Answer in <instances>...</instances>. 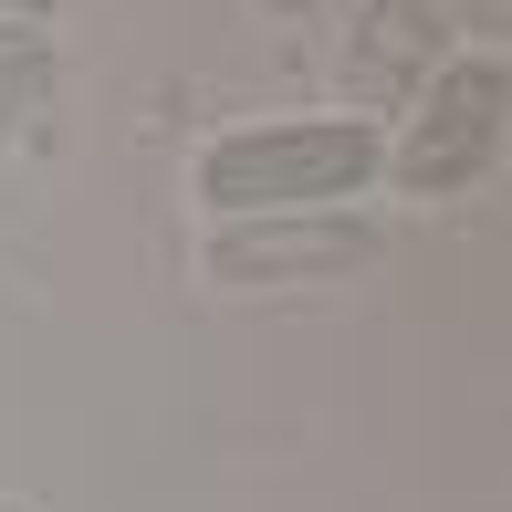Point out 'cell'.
<instances>
[{"instance_id": "1", "label": "cell", "mask_w": 512, "mask_h": 512, "mask_svg": "<svg viewBox=\"0 0 512 512\" xmlns=\"http://www.w3.org/2000/svg\"><path fill=\"white\" fill-rule=\"evenodd\" d=\"M387 178V126L324 115H241L189 157V199L209 220H272V209H356Z\"/></svg>"}, {"instance_id": "2", "label": "cell", "mask_w": 512, "mask_h": 512, "mask_svg": "<svg viewBox=\"0 0 512 512\" xmlns=\"http://www.w3.org/2000/svg\"><path fill=\"white\" fill-rule=\"evenodd\" d=\"M502 105H512L502 53H450V63L408 95L398 136H387V178H377V189H398V199H418V209L471 199L481 178H492V157H502Z\"/></svg>"}, {"instance_id": "3", "label": "cell", "mask_w": 512, "mask_h": 512, "mask_svg": "<svg viewBox=\"0 0 512 512\" xmlns=\"http://www.w3.org/2000/svg\"><path fill=\"white\" fill-rule=\"evenodd\" d=\"M377 262V220L366 209H272V220H209L199 272L220 293H272V283H335V272Z\"/></svg>"}, {"instance_id": "4", "label": "cell", "mask_w": 512, "mask_h": 512, "mask_svg": "<svg viewBox=\"0 0 512 512\" xmlns=\"http://www.w3.org/2000/svg\"><path fill=\"white\" fill-rule=\"evenodd\" d=\"M450 63V0H366L356 32H345V115H366V126H387V115H408V95Z\"/></svg>"}, {"instance_id": "5", "label": "cell", "mask_w": 512, "mask_h": 512, "mask_svg": "<svg viewBox=\"0 0 512 512\" xmlns=\"http://www.w3.org/2000/svg\"><path fill=\"white\" fill-rule=\"evenodd\" d=\"M0 512H32V502H0Z\"/></svg>"}, {"instance_id": "6", "label": "cell", "mask_w": 512, "mask_h": 512, "mask_svg": "<svg viewBox=\"0 0 512 512\" xmlns=\"http://www.w3.org/2000/svg\"><path fill=\"white\" fill-rule=\"evenodd\" d=\"M481 11H492V0H481Z\"/></svg>"}]
</instances>
